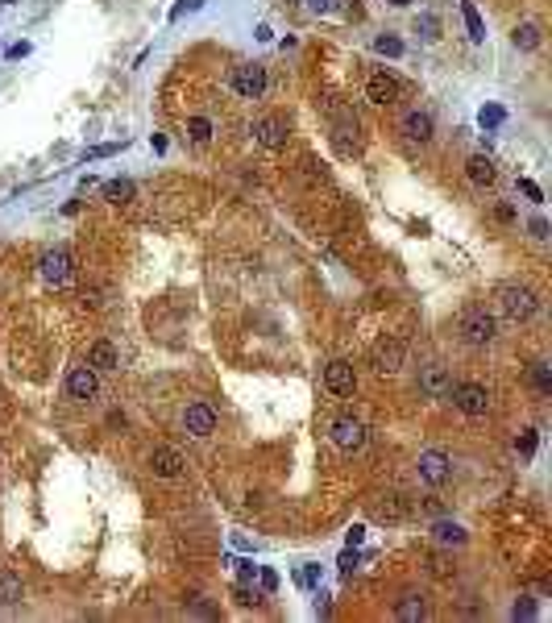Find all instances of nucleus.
I'll list each match as a JSON object with an SVG mask.
<instances>
[{
	"instance_id": "obj_45",
	"label": "nucleus",
	"mask_w": 552,
	"mask_h": 623,
	"mask_svg": "<svg viewBox=\"0 0 552 623\" xmlns=\"http://www.w3.org/2000/svg\"><path fill=\"white\" fill-rule=\"evenodd\" d=\"M29 54V42H17V46H9V58H25Z\"/></svg>"
},
{
	"instance_id": "obj_14",
	"label": "nucleus",
	"mask_w": 552,
	"mask_h": 623,
	"mask_svg": "<svg viewBox=\"0 0 552 623\" xmlns=\"http://www.w3.org/2000/svg\"><path fill=\"white\" fill-rule=\"evenodd\" d=\"M324 386H328L333 395H340V399H349V395L358 391V370H353L349 361H328V366H324Z\"/></svg>"
},
{
	"instance_id": "obj_19",
	"label": "nucleus",
	"mask_w": 552,
	"mask_h": 623,
	"mask_svg": "<svg viewBox=\"0 0 552 623\" xmlns=\"http://www.w3.org/2000/svg\"><path fill=\"white\" fill-rule=\"evenodd\" d=\"M465 179H469L474 187H490V183L499 179V170H494V163H490L486 154H474V158L465 163Z\"/></svg>"
},
{
	"instance_id": "obj_15",
	"label": "nucleus",
	"mask_w": 552,
	"mask_h": 623,
	"mask_svg": "<svg viewBox=\"0 0 552 623\" xmlns=\"http://www.w3.org/2000/svg\"><path fill=\"white\" fill-rule=\"evenodd\" d=\"M145 465H150V474H154V478H179L187 461H183V453H179V449L162 445V449H154V453H150V461H145Z\"/></svg>"
},
{
	"instance_id": "obj_26",
	"label": "nucleus",
	"mask_w": 552,
	"mask_h": 623,
	"mask_svg": "<svg viewBox=\"0 0 552 623\" xmlns=\"http://www.w3.org/2000/svg\"><path fill=\"white\" fill-rule=\"evenodd\" d=\"M104 200H108V204L133 200V183H129V179H108V183H104Z\"/></svg>"
},
{
	"instance_id": "obj_41",
	"label": "nucleus",
	"mask_w": 552,
	"mask_h": 623,
	"mask_svg": "<svg viewBox=\"0 0 552 623\" xmlns=\"http://www.w3.org/2000/svg\"><path fill=\"white\" fill-rule=\"evenodd\" d=\"M299 582H303V586H316V582H320V565H308V570L299 574Z\"/></svg>"
},
{
	"instance_id": "obj_11",
	"label": "nucleus",
	"mask_w": 552,
	"mask_h": 623,
	"mask_svg": "<svg viewBox=\"0 0 552 623\" xmlns=\"http://www.w3.org/2000/svg\"><path fill=\"white\" fill-rule=\"evenodd\" d=\"M100 395V379H96V370L83 361V366H75L71 374H67V399H75V403H92Z\"/></svg>"
},
{
	"instance_id": "obj_27",
	"label": "nucleus",
	"mask_w": 552,
	"mask_h": 623,
	"mask_svg": "<svg viewBox=\"0 0 552 623\" xmlns=\"http://www.w3.org/2000/svg\"><path fill=\"white\" fill-rule=\"evenodd\" d=\"M531 379H536V391L540 395H552V366L548 361H536L531 366Z\"/></svg>"
},
{
	"instance_id": "obj_32",
	"label": "nucleus",
	"mask_w": 552,
	"mask_h": 623,
	"mask_svg": "<svg viewBox=\"0 0 552 623\" xmlns=\"http://www.w3.org/2000/svg\"><path fill=\"white\" fill-rule=\"evenodd\" d=\"M120 145H125V142H108V145H96V150H88V154H83V163H96V158H108V154H117Z\"/></svg>"
},
{
	"instance_id": "obj_12",
	"label": "nucleus",
	"mask_w": 552,
	"mask_h": 623,
	"mask_svg": "<svg viewBox=\"0 0 552 623\" xmlns=\"http://www.w3.org/2000/svg\"><path fill=\"white\" fill-rule=\"evenodd\" d=\"M287 138H291V125L283 117H258L254 120V142L258 145H266V150H283L287 145Z\"/></svg>"
},
{
	"instance_id": "obj_8",
	"label": "nucleus",
	"mask_w": 552,
	"mask_h": 623,
	"mask_svg": "<svg viewBox=\"0 0 552 623\" xmlns=\"http://www.w3.org/2000/svg\"><path fill=\"white\" fill-rule=\"evenodd\" d=\"M220 424V416L212 403H187L183 408V432L187 436H195V441H204V436H212Z\"/></svg>"
},
{
	"instance_id": "obj_46",
	"label": "nucleus",
	"mask_w": 552,
	"mask_h": 623,
	"mask_svg": "<svg viewBox=\"0 0 552 623\" xmlns=\"http://www.w3.org/2000/svg\"><path fill=\"white\" fill-rule=\"evenodd\" d=\"M386 4H395V9H407L411 0H386Z\"/></svg>"
},
{
	"instance_id": "obj_36",
	"label": "nucleus",
	"mask_w": 552,
	"mask_h": 623,
	"mask_svg": "<svg viewBox=\"0 0 552 623\" xmlns=\"http://www.w3.org/2000/svg\"><path fill=\"white\" fill-rule=\"evenodd\" d=\"M515 619H536V602L531 599H524V602H515V611H511Z\"/></svg>"
},
{
	"instance_id": "obj_20",
	"label": "nucleus",
	"mask_w": 552,
	"mask_h": 623,
	"mask_svg": "<svg viewBox=\"0 0 552 623\" xmlns=\"http://www.w3.org/2000/svg\"><path fill=\"white\" fill-rule=\"evenodd\" d=\"M395 619H403V623H420V619H428V602H424V594H403V599L395 602Z\"/></svg>"
},
{
	"instance_id": "obj_25",
	"label": "nucleus",
	"mask_w": 552,
	"mask_h": 623,
	"mask_svg": "<svg viewBox=\"0 0 552 623\" xmlns=\"http://www.w3.org/2000/svg\"><path fill=\"white\" fill-rule=\"evenodd\" d=\"M0 602H4V607L21 602V577L9 574V570H0Z\"/></svg>"
},
{
	"instance_id": "obj_40",
	"label": "nucleus",
	"mask_w": 552,
	"mask_h": 623,
	"mask_svg": "<svg viewBox=\"0 0 552 623\" xmlns=\"http://www.w3.org/2000/svg\"><path fill=\"white\" fill-rule=\"evenodd\" d=\"M353 570H358V552L349 549L345 557H340V574H353Z\"/></svg>"
},
{
	"instance_id": "obj_39",
	"label": "nucleus",
	"mask_w": 552,
	"mask_h": 623,
	"mask_svg": "<svg viewBox=\"0 0 552 623\" xmlns=\"http://www.w3.org/2000/svg\"><path fill=\"white\" fill-rule=\"evenodd\" d=\"M519 187H524V195H528L531 204H540V200H544V192H540V187H536L531 179H519Z\"/></svg>"
},
{
	"instance_id": "obj_24",
	"label": "nucleus",
	"mask_w": 552,
	"mask_h": 623,
	"mask_svg": "<svg viewBox=\"0 0 552 623\" xmlns=\"http://www.w3.org/2000/svg\"><path fill=\"white\" fill-rule=\"evenodd\" d=\"M187 133L195 145H208L217 138V125H212V117H187Z\"/></svg>"
},
{
	"instance_id": "obj_6",
	"label": "nucleus",
	"mask_w": 552,
	"mask_h": 623,
	"mask_svg": "<svg viewBox=\"0 0 552 623\" xmlns=\"http://www.w3.org/2000/svg\"><path fill=\"white\" fill-rule=\"evenodd\" d=\"M229 88L241 100H262L266 96V67H258V63H237L229 71Z\"/></svg>"
},
{
	"instance_id": "obj_42",
	"label": "nucleus",
	"mask_w": 552,
	"mask_h": 623,
	"mask_svg": "<svg viewBox=\"0 0 552 623\" xmlns=\"http://www.w3.org/2000/svg\"><path fill=\"white\" fill-rule=\"evenodd\" d=\"M308 9H312V13H333L336 0H308Z\"/></svg>"
},
{
	"instance_id": "obj_37",
	"label": "nucleus",
	"mask_w": 552,
	"mask_h": 623,
	"mask_svg": "<svg viewBox=\"0 0 552 623\" xmlns=\"http://www.w3.org/2000/svg\"><path fill=\"white\" fill-rule=\"evenodd\" d=\"M233 565H237L241 582H254V577H258V565H254V561H233Z\"/></svg>"
},
{
	"instance_id": "obj_10",
	"label": "nucleus",
	"mask_w": 552,
	"mask_h": 623,
	"mask_svg": "<svg viewBox=\"0 0 552 623\" xmlns=\"http://www.w3.org/2000/svg\"><path fill=\"white\" fill-rule=\"evenodd\" d=\"M399 133H403L411 145H428V142H432V133H436L432 113H424V108H407V113L399 117Z\"/></svg>"
},
{
	"instance_id": "obj_31",
	"label": "nucleus",
	"mask_w": 552,
	"mask_h": 623,
	"mask_svg": "<svg viewBox=\"0 0 552 623\" xmlns=\"http://www.w3.org/2000/svg\"><path fill=\"white\" fill-rule=\"evenodd\" d=\"M536 441H540V436H536V428H528L519 441H515V449H519L524 457H536Z\"/></svg>"
},
{
	"instance_id": "obj_35",
	"label": "nucleus",
	"mask_w": 552,
	"mask_h": 623,
	"mask_svg": "<svg viewBox=\"0 0 552 623\" xmlns=\"http://www.w3.org/2000/svg\"><path fill=\"white\" fill-rule=\"evenodd\" d=\"M258 582H262L266 594H274V590H278V574H274V570H262V565H258Z\"/></svg>"
},
{
	"instance_id": "obj_34",
	"label": "nucleus",
	"mask_w": 552,
	"mask_h": 623,
	"mask_svg": "<svg viewBox=\"0 0 552 623\" xmlns=\"http://www.w3.org/2000/svg\"><path fill=\"white\" fill-rule=\"evenodd\" d=\"M195 9H204V0H179V4L170 9V21H179V17H187V13H195Z\"/></svg>"
},
{
	"instance_id": "obj_29",
	"label": "nucleus",
	"mask_w": 552,
	"mask_h": 623,
	"mask_svg": "<svg viewBox=\"0 0 552 623\" xmlns=\"http://www.w3.org/2000/svg\"><path fill=\"white\" fill-rule=\"evenodd\" d=\"M503 120H506V113L499 108V104H486V108L478 113V125H481V129H499Z\"/></svg>"
},
{
	"instance_id": "obj_17",
	"label": "nucleus",
	"mask_w": 552,
	"mask_h": 623,
	"mask_svg": "<svg viewBox=\"0 0 552 623\" xmlns=\"http://www.w3.org/2000/svg\"><path fill=\"white\" fill-rule=\"evenodd\" d=\"M42 279L54 283V287H63L71 279V254L67 249H50L46 258H42Z\"/></svg>"
},
{
	"instance_id": "obj_16",
	"label": "nucleus",
	"mask_w": 552,
	"mask_h": 623,
	"mask_svg": "<svg viewBox=\"0 0 552 623\" xmlns=\"http://www.w3.org/2000/svg\"><path fill=\"white\" fill-rule=\"evenodd\" d=\"M420 391H424L428 399H449L453 374H449L444 366H424V370H420Z\"/></svg>"
},
{
	"instance_id": "obj_7",
	"label": "nucleus",
	"mask_w": 552,
	"mask_h": 623,
	"mask_svg": "<svg viewBox=\"0 0 552 623\" xmlns=\"http://www.w3.org/2000/svg\"><path fill=\"white\" fill-rule=\"evenodd\" d=\"M415 474H420V482H428V486H444V482L453 478V457L444 453V449H424L420 461H415Z\"/></svg>"
},
{
	"instance_id": "obj_1",
	"label": "nucleus",
	"mask_w": 552,
	"mask_h": 623,
	"mask_svg": "<svg viewBox=\"0 0 552 623\" xmlns=\"http://www.w3.org/2000/svg\"><path fill=\"white\" fill-rule=\"evenodd\" d=\"M494 304L503 312L506 320H515V324H528L536 320V312H540V295L524 283H499L494 287Z\"/></svg>"
},
{
	"instance_id": "obj_33",
	"label": "nucleus",
	"mask_w": 552,
	"mask_h": 623,
	"mask_svg": "<svg viewBox=\"0 0 552 623\" xmlns=\"http://www.w3.org/2000/svg\"><path fill=\"white\" fill-rule=\"evenodd\" d=\"M378 515L382 520H403V507L395 503V495H386V503H378Z\"/></svg>"
},
{
	"instance_id": "obj_2",
	"label": "nucleus",
	"mask_w": 552,
	"mask_h": 623,
	"mask_svg": "<svg viewBox=\"0 0 552 623\" xmlns=\"http://www.w3.org/2000/svg\"><path fill=\"white\" fill-rule=\"evenodd\" d=\"M457 329H461V341H465V345L486 349V345H494V341H499V316H494V312H486L481 304H474V308L461 312Z\"/></svg>"
},
{
	"instance_id": "obj_3",
	"label": "nucleus",
	"mask_w": 552,
	"mask_h": 623,
	"mask_svg": "<svg viewBox=\"0 0 552 623\" xmlns=\"http://www.w3.org/2000/svg\"><path fill=\"white\" fill-rule=\"evenodd\" d=\"M449 399H453V408L461 411V416H469V420H481V416L490 411V391H486L481 383H453Z\"/></svg>"
},
{
	"instance_id": "obj_5",
	"label": "nucleus",
	"mask_w": 552,
	"mask_h": 623,
	"mask_svg": "<svg viewBox=\"0 0 552 623\" xmlns=\"http://www.w3.org/2000/svg\"><path fill=\"white\" fill-rule=\"evenodd\" d=\"M328 117H333V138L340 145V154H358V117L349 104L328 100Z\"/></svg>"
},
{
	"instance_id": "obj_28",
	"label": "nucleus",
	"mask_w": 552,
	"mask_h": 623,
	"mask_svg": "<svg viewBox=\"0 0 552 623\" xmlns=\"http://www.w3.org/2000/svg\"><path fill=\"white\" fill-rule=\"evenodd\" d=\"M374 50L386 54V58H403V42L395 38V34H382V38H374Z\"/></svg>"
},
{
	"instance_id": "obj_4",
	"label": "nucleus",
	"mask_w": 552,
	"mask_h": 623,
	"mask_svg": "<svg viewBox=\"0 0 552 623\" xmlns=\"http://www.w3.org/2000/svg\"><path fill=\"white\" fill-rule=\"evenodd\" d=\"M370 366H374L378 374H399V370L407 366V345H403L399 336H378L374 349H370Z\"/></svg>"
},
{
	"instance_id": "obj_9",
	"label": "nucleus",
	"mask_w": 552,
	"mask_h": 623,
	"mask_svg": "<svg viewBox=\"0 0 552 623\" xmlns=\"http://www.w3.org/2000/svg\"><path fill=\"white\" fill-rule=\"evenodd\" d=\"M336 449H345V453H358L361 445H365V424H361L358 416H336L333 428H328Z\"/></svg>"
},
{
	"instance_id": "obj_43",
	"label": "nucleus",
	"mask_w": 552,
	"mask_h": 623,
	"mask_svg": "<svg viewBox=\"0 0 552 623\" xmlns=\"http://www.w3.org/2000/svg\"><path fill=\"white\" fill-rule=\"evenodd\" d=\"M233 599H237L241 607H249V602H258V594H249V590H245V586H237V590H233Z\"/></svg>"
},
{
	"instance_id": "obj_30",
	"label": "nucleus",
	"mask_w": 552,
	"mask_h": 623,
	"mask_svg": "<svg viewBox=\"0 0 552 623\" xmlns=\"http://www.w3.org/2000/svg\"><path fill=\"white\" fill-rule=\"evenodd\" d=\"M415 29H424V38H440V21H436L432 13H424V17H415Z\"/></svg>"
},
{
	"instance_id": "obj_22",
	"label": "nucleus",
	"mask_w": 552,
	"mask_h": 623,
	"mask_svg": "<svg viewBox=\"0 0 552 623\" xmlns=\"http://www.w3.org/2000/svg\"><path fill=\"white\" fill-rule=\"evenodd\" d=\"M511 42H515V50H540V25L536 21H524V25H515L511 29Z\"/></svg>"
},
{
	"instance_id": "obj_47",
	"label": "nucleus",
	"mask_w": 552,
	"mask_h": 623,
	"mask_svg": "<svg viewBox=\"0 0 552 623\" xmlns=\"http://www.w3.org/2000/svg\"><path fill=\"white\" fill-rule=\"evenodd\" d=\"M0 4H17V0H0Z\"/></svg>"
},
{
	"instance_id": "obj_44",
	"label": "nucleus",
	"mask_w": 552,
	"mask_h": 623,
	"mask_svg": "<svg viewBox=\"0 0 552 623\" xmlns=\"http://www.w3.org/2000/svg\"><path fill=\"white\" fill-rule=\"evenodd\" d=\"M361 536H365V527H349V532H345V540H349V549H358V545H361Z\"/></svg>"
},
{
	"instance_id": "obj_13",
	"label": "nucleus",
	"mask_w": 552,
	"mask_h": 623,
	"mask_svg": "<svg viewBox=\"0 0 552 623\" xmlns=\"http://www.w3.org/2000/svg\"><path fill=\"white\" fill-rule=\"evenodd\" d=\"M365 100L378 104V108L395 104V100H399V79H395L390 71H370V79H365Z\"/></svg>"
},
{
	"instance_id": "obj_38",
	"label": "nucleus",
	"mask_w": 552,
	"mask_h": 623,
	"mask_svg": "<svg viewBox=\"0 0 552 623\" xmlns=\"http://www.w3.org/2000/svg\"><path fill=\"white\" fill-rule=\"evenodd\" d=\"M528 229H531V237H540V241L548 237V220H544V216H531V225H528Z\"/></svg>"
},
{
	"instance_id": "obj_23",
	"label": "nucleus",
	"mask_w": 552,
	"mask_h": 623,
	"mask_svg": "<svg viewBox=\"0 0 552 623\" xmlns=\"http://www.w3.org/2000/svg\"><path fill=\"white\" fill-rule=\"evenodd\" d=\"M461 17L469 29V42H486V25H481V13L474 9V0H461Z\"/></svg>"
},
{
	"instance_id": "obj_18",
	"label": "nucleus",
	"mask_w": 552,
	"mask_h": 623,
	"mask_svg": "<svg viewBox=\"0 0 552 623\" xmlns=\"http://www.w3.org/2000/svg\"><path fill=\"white\" fill-rule=\"evenodd\" d=\"M88 366H92V370H120V349L113 345V341L100 336V341L88 345Z\"/></svg>"
},
{
	"instance_id": "obj_21",
	"label": "nucleus",
	"mask_w": 552,
	"mask_h": 623,
	"mask_svg": "<svg viewBox=\"0 0 552 623\" xmlns=\"http://www.w3.org/2000/svg\"><path fill=\"white\" fill-rule=\"evenodd\" d=\"M432 536H436V545H444V549H461L469 536H465V527L453 524V520H440V524L432 527Z\"/></svg>"
}]
</instances>
